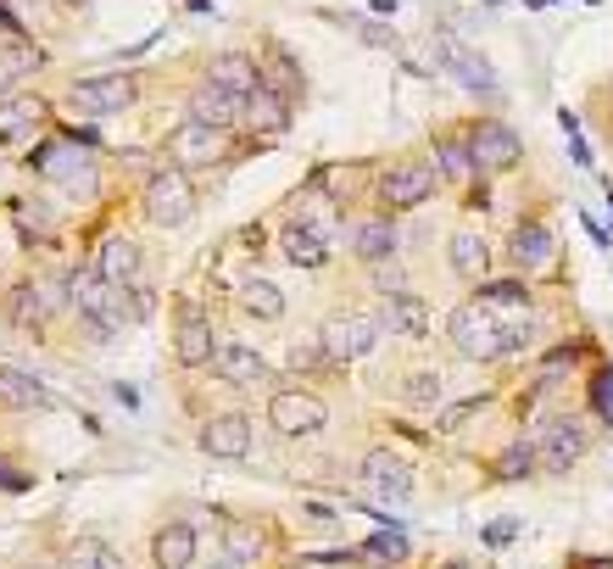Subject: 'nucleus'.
<instances>
[{
	"instance_id": "25",
	"label": "nucleus",
	"mask_w": 613,
	"mask_h": 569,
	"mask_svg": "<svg viewBox=\"0 0 613 569\" xmlns=\"http://www.w3.org/2000/svg\"><path fill=\"white\" fill-rule=\"evenodd\" d=\"M446 263H452V274H457V279H485L491 252H485V241H479V235L457 229V235L446 241Z\"/></svg>"
},
{
	"instance_id": "38",
	"label": "nucleus",
	"mask_w": 613,
	"mask_h": 569,
	"mask_svg": "<svg viewBox=\"0 0 613 569\" xmlns=\"http://www.w3.org/2000/svg\"><path fill=\"white\" fill-rule=\"evenodd\" d=\"M374 291H379V296H396V291H407V279H402L396 257H390V263H374Z\"/></svg>"
},
{
	"instance_id": "23",
	"label": "nucleus",
	"mask_w": 613,
	"mask_h": 569,
	"mask_svg": "<svg viewBox=\"0 0 613 569\" xmlns=\"http://www.w3.org/2000/svg\"><path fill=\"white\" fill-rule=\"evenodd\" d=\"M435 168H441V179H452V185H468L474 179V146H468V135H441L435 140Z\"/></svg>"
},
{
	"instance_id": "5",
	"label": "nucleus",
	"mask_w": 613,
	"mask_h": 569,
	"mask_svg": "<svg viewBox=\"0 0 613 569\" xmlns=\"http://www.w3.org/2000/svg\"><path fill=\"white\" fill-rule=\"evenodd\" d=\"M435 185H441L435 157H402V163H390V168L379 174V202L402 213V207L429 202V196H435Z\"/></svg>"
},
{
	"instance_id": "21",
	"label": "nucleus",
	"mask_w": 613,
	"mask_h": 569,
	"mask_svg": "<svg viewBox=\"0 0 613 569\" xmlns=\"http://www.w3.org/2000/svg\"><path fill=\"white\" fill-rule=\"evenodd\" d=\"M207 79H212V85H224L229 96H251V90H263V68H257V57H240V51L218 57Z\"/></svg>"
},
{
	"instance_id": "15",
	"label": "nucleus",
	"mask_w": 613,
	"mask_h": 569,
	"mask_svg": "<svg viewBox=\"0 0 613 569\" xmlns=\"http://www.w3.org/2000/svg\"><path fill=\"white\" fill-rule=\"evenodd\" d=\"M201 447L212 452V458H246L251 452V419L246 413H218V419H207V430H201Z\"/></svg>"
},
{
	"instance_id": "12",
	"label": "nucleus",
	"mask_w": 613,
	"mask_h": 569,
	"mask_svg": "<svg viewBox=\"0 0 613 569\" xmlns=\"http://www.w3.org/2000/svg\"><path fill=\"white\" fill-rule=\"evenodd\" d=\"M580 452H585V424H580V419H552V424L541 430V441H535L541 469H557V474L574 469Z\"/></svg>"
},
{
	"instance_id": "1",
	"label": "nucleus",
	"mask_w": 613,
	"mask_h": 569,
	"mask_svg": "<svg viewBox=\"0 0 613 569\" xmlns=\"http://www.w3.org/2000/svg\"><path fill=\"white\" fill-rule=\"evenodd\" d=\"M68 302L96 324V335H118V330L135 324L129 285H112L101 268H73V274H68Z\"/></svg>"
},
{
	"instance_id": "31",
	"label": "nucleus",
	"mask_w": 613,
	"mask_h": 569,
	"mask_svg": "<svg viewBox=\"0 0 613 569\" xmlns=\"http://www.w3.org/2000/svg\"><path fill=\"white\" fill-rule=\"evenodd\" d=\"M240 307H246L251 318H279V313H285V296H279L274 279H246V285H240Z\"/></svg>"
},
{
	"instance_id": "9",
	"label": "nucleus",
	"mask_w": 613,
	"mask_h": 569,
	"mask_svg": "<svg viewBox=\"0 0 613 569\" xmlns=\"http://www.w3.org/2000/svg\"><path fill=\"white\" fill-rule=\"evenodd\" d=\"M435 51H441V62H446V73L463 85V90H474V96H496L502 85H496V73H491V62L479 57V51H468L463 40H452V35H441L435 40Z\"/></svg>"
},
{
	"instance_id": "8",
	"label": "nucleus",
	"mask_w": 613,
	"mask_h": 569,
	"mask_svg": "<svg viewBox=\"0 0 613 569\" xmlns=\"http://www.w3.org/2000/svg\"><path fill=\"white\" fill-rule=\"evenodd\" d=\"M268 419H274V430H279V435H313V430H324L329 408H324L313 391H274Z\"/></svg>"
},
{
	"instance_id": "24",
	"label": "nucleus",
	"mask_w": 613,
	"mask_h": 569,
	"mask_svg": "<svg viewBox=\"0 0 613 569\" xmlns=\"http://www.w3.org/2000/svg\"><path fill=\"white\" fill-rule=\"evenodd\" d=\"M285 257L301 263V268H318V263L329 257V246H324V224L290 218V229H285Z\"/></svg>"
},
{
	"instance_id": "10",
	"label": "nucleus",
	"mask_w": 613,
	"mask_h": 569,
	"mask_svg": "<svg viewBox=\"0 0 613 569\" xmlns=\"http://www.w3.org/2000/svg\"><path fill=\"white\" fill-rule=\"evenodd\" d=\"M224 135H229V129H207V124L185 118V124L168 135V151H174L179 168H207V163L224 157Z\"/></svg>"
},
{
	"instance_id": "17",
	"label": "nucleus",
	"mask_w": 613,
	"mask_h": 569,
	"mask_svg": "<svg viewBox=\"0 0 613 569\" xmlns=\"http://www.w3.org/2000/svg\"><path fill=\"white\" fill-rule=\"evenodd\" d=\"M507 257H513L518 274L546 268V263H552V229H546V224H518V229L507 235Z\"/></svg>"
},
{
	"instance_id": "11",
	"label": "nucleus",
	"mask_w": 613,
	"mask_h": 569,
	"mask_svg": "<svg viewBox=\"0 0 613 569\" xmlns=\"http://www.w3.org/2000/svg\"><path fill=\"white\" fill-rule=\"evenodd\" d=\"M468 146H474V163L485 168V174H502V168H513L518 163V135L507 129V124H496V118H479L474 129H468Z\"/></svg>"
},
{
	"instance_id": "39",
	"label": "nucleus",
	"mask_w": 613,
	"mask_h": 569,
	"mask_svg": "<svg viewBox=\"0 0 613 569\" xmlns=\"http://www.w3.org/2000/svg\"><path fill=\"white\" fill-rule=\"evenodd\" d=\"M591 402H596V413L613 424V374H602V380L591 385Z\"/></svg>"
},
{
	"instance_id": "4",
	"label": "nucleus",
	"mask_w": 613,
	"mask_h": 569,
	"mask_svg": "<svg viewBox=\"0 0 613 569\" xmlns=\"http://www.w3.org/2000/svg\"><path fill=\"white\" fill-rule=\"evenodd\" d=\"M135 101H140L135 73H101V79H79L68 90V107L79 118H112V112H129Z\"/></svg>"
},
{
	"instance_id": "42",
	"label": "nucleus",
	"mask_w": 613,
	"mask_h": 569,
	"mask_svg": "<svg viewBox=\"0 0 613 569\" xmlns=\"http://www.w3.org/2000/svg\"><path fill=\"white\" fill-rule=\"evenodd\" d=\"M212 569H246V563H240V558H229V552H224V558H218V563H212Z\"/></svg>"
},
{
	"instance_id": "44",
	"label": "nucleus",
	"mask_w": 613,
	"mask_h": 569,
	"mask_svg": "<svg viewBox=\"0 0 613 569\" xmlns=\"http://www.w3.org/2000/svg\"><path fill=\"white\" fill-rule=\"evenodd\" d=\"M0 79H7V57H0Z\"/></svg>"
},
{
	"instance_id": "26",
	"label": "nucleus",
	"mask_w": 613,
	"mask_h": 569,
	"mask_svg": "<svg viewBox=\"0 0 613 569\" xmlns=\"http://www.w3.org/2000/svg\"><path fill=\"white\" fill-rule=\"evenodd\" d=\"M151 558H157V569H190V558H196V530H190V524H162L157 541H151Z\"/></svg>"
},
{
	"instance_id": "2",
	"label": "nucleus",
	"mask_w": 613,
	"mask_h": 569,
	"mask_svg": "<svg viewBox=\"0 0 613 569\" xmlns=\"http://www.w3.org/2000/svg\"><path fill=\"white\" fill-rule=\"evenodd\" d=\"M446 341H452V352H463V357H474V363H491V357L507 352L502 318H496L491 307H479V302H463V307L446 318Z\"/></svg>"
},
{
	"instance_id": "7",
	"label": "nucleus",
	"mask_w": 613,
	"mask_h": 569,
	"mask_svg": "<svg viewBox=\"0 0 613 569\" xmlns=\"http://www.w3.org/2000/svg\"><path fill=\"white\" fill-rule=\"evenodd\" d=\"M379 330H385L379 318H368V313H346V318L324 324V357H335V363H352V357L374 352Z\"/></svg>"
},
{
	"instance_id": "43",
	"label": "nucleus",
	"mask_w": 613,
	"mask_h": 569,
	"mask_svg": "<svg viewBox=\"0 0 613 569\" xmlns=\"http://www.w3.org/2000/svg\"><path fill=\"white\" fill-rule=\"evenodd\" d=\"M435 569H474V563H457V558H452V563H435Z\"/></svg>"
},
{
	"instance_id": "18",
	"label": "nucleus",
	"mask_w": 613,
	"mask_h": 569,
	"mask_svg": "<svg viewBox=\"0 0 613 569\" xmlns=\"http://www.w3.org/2000/svg\"><path fill=\"white\" fill-rule=\"evenodd\" d=\"M379 324L402 330L407 341H418V335H429V307L413 291H396V296H379Z\"/></svg>"
},
{
	"instance_id": "28",
	"label": "nucleus",
	"mask_w": 613,
	"mask_h": 569,
	"mask_svg": "<svg viewBox=\"0 0 613 569\" xmlns=\"http://www.w3.org/2000/svg\"><path fill=\"white\" fill-rule=\"evenodd\" d=\"M101 274H107L112 285H135V274H140V246H135L129 235H112V241L101 246Z\"/></svg>"
},
{
	"instance_id": "35",
	"label": "nucleus",
	"mask_w": 613,
	"mask_h": 569,
	"mask_svg": "<svg viewBox=\"0 0 613 569\" xmlns=\"http://www.w3.org/2000/svg\"><path fill=\"white\" fill-rule=\"evenodd\" d=\"M12 313H18V324H40L46 318V296H40V285H18V296H12Z\"/></svg>"
},
{
	"instance_id": "22",
	"label": "nucleus",
	"mask_w": 613,
	"mask_h": 569,
	"mask_svg": "<svg viewBox=\"0 0 613 569\" xmlns=\"http://www.w3.org/2000/svg\"><path fill=\"white\" fill-rule=\"evenodd\" d=\"M352 252H357L363 263H390V257H396V224H390V218H363V224L352 229Z\"/></svg>"
},
{
	"instance_id": "20",
	"label": "nucleus",
	"mask_w": 613,
	"mask_h": 569,
	"mask_svg": "<svg viewBox=\"0 0 613 569\" xmlns=\"http://www.w3.org/2000/svg\"><path fill=\"white\" fill-rule=\"evenodd\" d=\"M240 124L257 129V135H279L290 124V101L274 96V90H251V96H240Z\"/></svg>"
},
{
	"instance_id": "32",
	"label": "nucleus",
	"mask_w": 613,
	"mask_h": 569,
	"mask_svg": "<svg viewBox=\"0 0 613 569\" xmlns=\"http://www.w3.org/2000/svg\"><path fill=\"white\" fill-rule=\"evenodd\" d=\"M441 391H446V385H441L435 369H413V374L402 380V402H407V408H435Z\"/></svg>"
},
{
	"instance_id": "34",
	"label": "nucleus",
	"mask_w": 613,
	"mask_h": 569,
	"mask_svg": "<svg viewBox=\"0 0 613 569\" xmlns=\"http://www.w3.org/2000/svg\"><path fill=\"white\" fill-rule=\"evenodd\" d=\"M357 552H368V558H379V563H402V558H407V541H402L396 530H379V536H368Z\"/></svg>"
},
{
	"instance_id": "3",
	"label": "nucleus",
	"mask_w": 613,
	"mask_h": 569,
	"mask_svg": "<svg viewBox=\"0 0 613 569\" xmlns=\"http://www.w3.org/2000/svg\"><path fill=\"white\" fill-rule=\"evenodd\" d=\"M34 168H40L62 196H73V202H90V196L101 190V174H96L90 151H79V146H68V140L40 146V151H34Z\"/></svg>"
},
{
	"instance_id": "29",
	"label": "nucleus",
	"mask_w": 613,
	"mask_h": 569,
	"mask_svg": "<svg viewBox=\"0 0 613 569\" xmlns=\"http://www.w3.org/2000/svg\"><path fill=\"white\" fill-rule=\"evenodd\" d=\"M474 302H479V307H491V313L507 324V318H518V313L530 307V291H524L518 279H496V285H485Z\"/></svg>"
},
{
	"instance_id": "6",
	"label": "nucleus",
	"mask_w": 613,
	"mask_h": 569,
	"mask_svg": "<svg viewBox=\"0 0 613 569\" xmlns=\"http://www.w3.org/2000/svg\"><path fill=\"white\" fill-rule=\"evenodd\" d=\"M190 213H196V190H190L185 168H157L146 179V218L162 229H179Z\"/></svg>"
},
{
	"instance_id": "36",
	"label": "nucleus",
	"mask_w": 613,
	"mask_h": 569,
	"mask_svg": "<svg viewBox=\"0 0 613 569\" xmlns=\"http://www.w3.org/2000/svg\"><path fill=\"white\" fill-rule=\"evenodd\" d=\"M535 463H541V458H535V441H518V447H507V452H502L496 474H502V480H513V474H530Z\"/></svg>"
},
{
	"instance_id": "41",
	"label": "nucleus",
	"mask_w": 613,
	"mask_h": 569,
	"mask_svg": "<svg viewBox=\"0 0 613 569\" xmlns=\"http://www.w3.org/2000/svg\"><path fill=\"white\" fill-rule=\"evenodd\" d=\"M479 408H485V402H463V408H452V413H446V424H463V419H474Z\"/></svg>"
},
{
	"instance_id": "16",
	"label": "nucleus",
	"mask_w": 613,
	"mask_h": 569,
	"mask_svg": "<svg viewBox=\"0 0 613 569\" xmlns=\"http://www.w3.org/2000/svg\"><path fill=\"white\" fill-rule=\"evenodd\" d=\"M46 124V101L40 96H12L0 101V146H29V135Z\"/></svg>"
},
{
	"instance_id": "27",
	"label": "nucleus",
	"mask_w": 613,
	"mask_h": 569,
	"mask_svg": "<svg viewBox=\"0 0 613 569\" xmlns=\"http://www.w3.org/2000/svg\"><path fill=\"white\" fill-rule=\"evenodd\" d=\"M0 402H12V408H51V391H46L34 374L0 363Z\"/></svg>"
},
{
	"instance_id": "19",
	"label": "nucleus",
	"mask_w": 613,
	"mask_h": 569,
	"mask_svg": "<svg viewBox=\"0 0 613 569\" xmlns=\"http://www.w3.org/2000/svg\"><path fill=\"white\" fill-rule=\"evenodd\" d=\"M190 118L207 124V129H229V124H240V96H229L224 85L207 79V85L190 96Z\"/></svg>"
},
{
	"instance_id": "45",
	"label": "nucleus",
	"mask_w": 613,
	"mask_h": 569,
	"mask_svg": "<svg viewBox=\"0 0 613 569\" xmlns=\"http://www.w3.org/2000/svg\"><path fill=\"white\" fill-rule=\"evenodd\" d=\"M68 7H85V0H68Z\"/></svg>"
},
{
	"instance_id": "30",
	"label": "nucleus",
	"mask_w": 613,
	"mask_h": 569,
	"mask_svg": "<svg viewBox=\"0 0 613 569\" xmlns=\"http://www.w3.org/2000/svg\"><path fill=\"white\" fill-rule=\"evenodd\" d=\"M218 369H224V380H235V385H257L268 369H263V357L251 352V346H240V341H229V346H218Z\"/></svg>"
},
{
	"instance_id": "13",
	"label": "nucleus",
	"mask_w": 613,
	"mask_h": 569,
	"mask_svg": "<svg viewBox=\"0 0 613 569\" xmlns=\"http://www.w3.org/2000/svg\"><path fill=\"white\" fill-rule=\"evenodd\" d=\"M363 485L385 502H407L413 497V469L396 458V452H368L363 458Z\"/></svg>"
},
{
	"instance_id": "33",
	"label": "nucleus",
	"mask_w": 613,
	"mask_h": 569,
	"mask_svg": "<svg viewBox=\"0 0 613 569\" xmlns=\"http://www.w3.org/2000/svg\"><path fill=\"white\" fill-rule=\"evenodd\" d=\"M68 569H118V558L101 541H73L68 547Z\"/></svg>"
},
{
	"instance_id": "40",
	"label": "nucleus",
	"mask_w": 613,
	"mask_h": 569,
	"mask_svg": "<svg viewBox=\"0 0 613 569\" xmlns=\"http://www.w3.org/2000/svg\"><path fill=\"white\" fill-rule=\"evenodd\" d=\"M513 530H518L513 519H496V524L485 530V541H491V547H502V541H513Z\"/></svg>"
},
{
	"instance_id": "14",
	"label": "nucleus",
	"mask_w": 613,
	"mask_h": 569,
	"mask_svg": "<svg viewBox=\"0 0 613 569\" xmlns=\"http://www.w3.org/2000/svg\"><path fill=\"white\" fill-rule=\"evenodd\" d=\"M174 352H179V363H185V369H201L207 357H218V341H212L207 313L179 307V335H174Z\"/></svg>"
},
{
	"instance_id": "37",
	"label": "nucleus",
	"mask_w": 613,
	"mask_h": 569,
	"mask_svg": "<svg viewBox=\"0 0 613 569\" xmlns=\"http://www.w3.org/2000/svg\"><path fill=\"white\" fill-rule=\"evenodd\" d=\"M257 547H263V536H257V530H246V524H229V558L251 563V558H257Z\"/></svg>"
}]
</instances>
